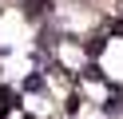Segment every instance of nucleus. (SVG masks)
Listing matches in <instances>:
<instances>
[{"mask_svg": "<svg viewBox=\"0 0 123 119\" xmlns=\"http://www.w3.org/2000/svg\"><path fill=\"white\" fill-rule=\"evenodd\" d=\"M12 111H20V91L8 83H0V119H8Z\"/></svg>", "mask_w": 123, "mask_h": 119, "instance_id": "f257e3e1", "label": "nucleus"}, {"mask_svg": "<svg viewBox=\"0 0 123 119\" xmlns=\"http://www.w3.org/2000/svg\"><path fill=\"white\" fill-rule=\"evenodd\" d=\"M52 0H24V16L28 20H44V16H52Z\"/></svg>", "mask_w": 123, "mask_h": 119, "instance_id": "f03ea898", "label": "nucleus"}, {"mask_svg": "<svg viewBox=\"0 0 123 119\" xmlns=\"http://www.w3.org/2000/svg\"><path fill=\"white\" fill-rule=\"evenodd\" d=\"M83 52H87V60H99V56L107 52V36L99 32V36H87L83 40Z\"/></svg>", "mask_w": 123, "mask_h": 119, "instance_id": "7ed1b4c3", "label": "nucleus"}, {"mask_svg": "<svg viewBox=\"0 0 123 119\" xmlns=\"http://www.w3.org/2000/svg\"><path fill=\"white\" fill-rule=\"evenodd\" d=\"M44 87H48V83H44V75H40V71H28V75H24V83H20V91H44Z\"/></svg>", "mask_w": 123, "mask_h": 119, "instance_id": "20e7f679", "label": "nucleus"}, {"mask_svg": "<svg viewBox=\"0 0 123 119\" xmlns=\"http://www.w3.org/2000/svg\"><path fill=\"white\" fill-rule=\"evenodd\" d=\"M83 79H87V83H103V68H99V60H91L87 68H83Z\"/></svg>", "mask_w": 123, "mask_h": 119, "instance_id": "39448f33", "label": "nucleus"}, {"mask_svg": "<svg viewBox=\"0 0 123 119\" xmlns=\"http://www.w3.org/2000/svg\"><path fill=\"white\" fill-rule=\"evenodd\" d=\"M80 107H83V95H80V91H72V95L64 99V111H68V115H75Z\"/></svg>", "mask_w": 123, "mask_h": 119, "instance_id": "423d86ee", "label": "nucleus"}, {"mask_svg": "<svg viewBox=\"0 0 123 119\" xmlns=\"http://www.w3.org/2000/svg\"><path fill=\"white\" fill-rule=\"evenodd\" d=\"M103 111H107V115H115V111H123V95H119V91H111V99L103 103Z\"/></svg>", "mask_w": 123, "mask_h": 119, "instance_id": "0eeeda50", "label": "nucleus"}, {"mask_svg": "<svg viewBox=\"0 0 123 119\" xmlns=\"http://www.w3.org/2000/svg\"><path fill=\"white\" fill-rule=\"evenodd\" d=\"M107 28H111V36H123V20H111Z\"/></svg>", "mask_w": 123, "mask_h": 119, "instance_id": "6e6552de", "label": "nucleus"}, {"mask_svg": "<svg viewBox=\"0 0 123 119\" xmlns=\"http://www.w3.org/2000/svg\"><path fill=\"white\" fill-rule=\"evenodd\" d=\"M119 4H123V0H119Z\"/></svg>", "mask_w": 123, "mask_h": 119, "instance_id": "1a4fd4ad", "label": "nucleus"}]
</instances>
